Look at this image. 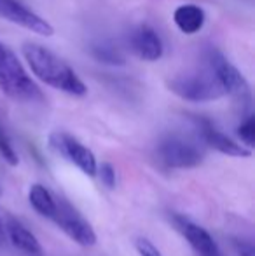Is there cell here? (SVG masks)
Returning a JSON list of instances; mask_svg holds the SVG:
<instances>
[{
    "instance_id": "obj_16",
    "label": "cell",
    "mask_w": 255,
    "mask_h": 256,
    "mask_svg": "<svg viewBox=\"0 0 255 256\" xmlns=\"http://www.w3.org/2000/svg\"><path fill=\"white\" fill-rule=\"evenodd\" d=\"M238 138L243 142V146L248 150H252L255 143V118L253 115H248L241 120V124L238 126Z\"/></svg>"
},
{
    "instance_id": "obj_20",
    "label": "cell",
    "mask_w": 255,
    "mask_h": 256,
    "mask_svg": "<svg viewBox=\"0 0 255 256\" xmlns=\"http://www.w3.org/2000/svg\"><path fill=\"white\" fill-rule=\"evenodd\" d=\"M234 250L238 256H255L253 244L250 240H236L234 242Z\"/></svg>"
},
{
    "instance_id": "obj_14",
    "label": "cell",
    "mask_w": 255,
    "mask_h": 256,
    "mask_svg": "<svg viewBox=\"0 0 255 256\" xmlns=\"http://www.w3.org/2000/svg\"><path fill=\"white\" fill-rule=\"evenodd\" d=\"M28 199H30V204L39 214L46 216V218L51 220L53 214H55V209H56V197L49 192L46 186L35 185L30 186V192H28Z\"/></svg>"
},
{
    "instance_id": "obj_9",
    "label": "cell",
    "mask_w": 255,
    "mask_h": 256,
    "mask_svg": "<svg viewBox=\"0 0 255 256\" xmlns=\"http://www.w3.org/2000/svg\"><path fill=\"white\" fill-rule=\"evenodd\" d=\"M0 18L14 24H20L27 30H32L34 34L42 35V37H49L55 32L44 18L35 14L20 0H0Z\"/></svg>"
},
{
    "instance_id": "obj_6",
    "label": "cell",
    "mask_w": 255,
    "mask_h": 256,
    "mask_svg": "<svg viewBox=\"0 0 255 256\" xmlns=\"http://www.w3.org/2000/svg\"><path fill=\"white\" fill-rule=\"evenodd\" d=\"M53 222L62 228L74 242L79 246H93L96 244V234L93 226L82 218V214L68 200L56 197V209L53 214Z\"/></svg>"
},
{
    "instance_id": "obj_21",
    "label": "cell",
    "mask_w": 255,
    "mask_h": 256,
    "mask_svg": "<svg viewBox=\"0 0 255 256\" xmlns=\"http://www.w3.org/2000/svg\"><path fill=\"white\" fill-rule=\"evenodd\" d=\"M6 240V232H4V222H2V218H0V244Z\"/></svg>"
},
{
    "instance_id": "obj_15",
    "label": "cell",
    "mask_w": 255,
    "mask_h": 256,
    "mask_svg": "<svg viewBox=\"0 0 255 256\" xmlns=\"http://www.w3.org/2000/svg\"><path fill=\"white\" fill-rule=\"evenodd\" d=\"M91 54L96 58L98 61L105 64H114V66H121L124 64V58L123 54L117 51L112 44H107V42H98L91 48Z\"/></svg>"
},
{
    "instance_id": "obj_11",
    "label": "cell",
    "mask_w": 255,
    "mask_h": 256,
    "mask_svg": "<svg viewBox=\"0 0 255 256\" xmlns=\"http://www.w3.org/2000/svg\"><path fill=\"white\" fill-rule=\"evenodd\" d=\"M129 46L131 51L145 61H157L164 52V46L161 37L154 28L142 24V26L135 28L129 35Z\"/></svg>"
},
{
    "instance_id": "obj_8",
    "label": "cell",
    "mask_w": 255,
    "mask_h": 256,
    "mask_svg": "<svg viewBox=\"0 0 255 256\" xmlns=\"http://www.w3.org/2000/svg\"><path fill=\"white\" fill-rule=\"evenodd\" d=\"M192 120L201 142L210 146V148L217 150V152L224 155H229V157H250L252 155V150L245 148L241 143H236L232 138L224 134L211 120L203 117H194Z\"/></svg>"
},
{
    "instance_id": "obj_4",
    "label": "cell",
    "mask_w": 255,
    "mask_h": 256,
    "mask_svg": "<svg viewBox=\"0 0 255 256\" xmlns=\"http://www.w3.org/2000/svg\"><path fill=\"white\" fill-rule=\"evenodd\" d=\"M206 64L210 72L215 75L220 88L224 89L225 94L232 96L241 104L250 102V88L246 78L241 75V72L227 60L218 49L208 48L206 49Z\"/></svg>"
},
{
    "instance_id": "obj_3",
    "label": "cell",
    "mask_w": 255,
    "mask_h": 256,
    "mask_svg": "<svg viewBox=\"0 0 255 256\" xmlns=\"http://www.w3.org/2000/svg\"><path fill=\"white\" fill-rule=\"evenodd\" d=\"M168 88L185 102L192 103H206L225 96L224 89L220 88L215 75L210 72V68L199 72H189L180 74L177 77L170 78Z\"/></svg>"
},
{
    "instance_id": "obj_19",
    "label": "cell",
    "mask_w": 255,
    "mask_h": 256,
    "mask_svg": "<svg viewBox=\"0 0 255 256\" xmlns=\"http://www.w3.org/2000/svg\"><path fill=\"white\" fill-rule=\"evenodd\" d=\"M135 248H136V251H138L140 256H163L161 254V251L157 250V248L154 246L149 239H143V237L142 239H136Z\"/></svg>"
},
{
    "instance_id": "obj_17",
    "label": "cell",
    "mask_w": 255,
    "mask_h": 256,
    "mask_svg": "<svg viewBox=\"0 0 255 256\" xmlns=\"http://www.w3.org/2000/svg\"><path fill=\"white\" fill-rule=\"evenodd\" d=\"M0 155H2V158L9 166H18V162H20L16 150H14L13 142H11V138L7 136L6 129L2 128V124H0Z\"/></svg>"
},
{
    "instance_id": "obj_12",
    "label": "cell",
    "mask_w": 255,
    "mask_h": 256,
    "mask_svg": "<svg viewBox=\"0 0 255 256\" xmlns=\"http://www.w3.org/2000/svg\"><path fill=\"white\" fill-rule=\"evenodd\" d=\"M4 232H6V239L16 248L18 251L28 254V256H41L42 246L39 239L14 216L7 214L4 220Z\"/></svg>"
},
{
    "instance_id": "obj_10",
    "label": "cell",
    "mask_w": 255,
    "mask_h": 256,
    "mask_svg": "<svg viewBox=\"0 0 255 256\" xmlns=\"http://www.w3.org/2000/svg\"><path fill=\"white\" fill-rule=\"evenodd\" d=\"M173 222L182 236L185 237V240L197 253V256H222L220 248L213 240V237L208 234V230H204L203 226H199L192 220H189L187 216L182 214H175Z\"/></svg>"
},
{
    "instance_id": "obj_7",
    "label": "cell",
    "mask_w": 255,
    "mask_h": 256,
    "mask_svg": "<svg viewBox=\"0 0 255 256\" xmlns=\"http://www.w3.org/2000/svg\"><path fill=\"white\" fill-rule=\"evenodd\" d=\"M51 146L56 150L60 155H63L68 162H72L74 166H77L84 174L95 176L98 164H96L95 154L82 145L79 140H75L74 136H70L68 132H53L49 138Z\"/></svg>"
},
{
    "instance_id": "obj_1",
    "label": "cell",
    "mask_w": 255,
    "mask_h": 256,
    "mask_svg": "<svg viewBox=\"0 0 255 256\" xmlns=\"http://www.w3.org/2000/svg\"><path fill=\"white\" fill-rule=\"evenodd\" d=\"M21 52L32 74L46 86L63 91L70 96H84L88 92V88L74 72V68L53 51L46 49L44 46H39L35 42H25Z\"/></svg>"
},
{
    "instance_id": "obj_18",
    "label": "cell",
    "mask_w": 255,
    "mask_h": 256,
    "mask_svg": "<svg viewBox=\"0 0 255 256\" xmlns=\"http://www.w3.org/2000/svg\"><path fill=\"white\" fill-rule=\"evenodd\" d=\"M96 174L100 176L102 183L109 188H114L116 186V169L110 162H103L98 169H96Z\"/></svg>"
},
{
    "instance_id": "obj_5",
    "label": "cell",
    "mask_w": 255,
    "mask_h": 256,
    "mask_svg": "<svg viewBox=\"0 0 255 256\" xmlns=\"http://www.w3.org/2000/svg\"><path fill=\"white\" fill-rule=\"evenodd\" d=\"M157 158L170 169H191L203 162V148L194 140L170 134L157 145Z\"/></svg>"
},
{
    "instance_id": "obj_2",
    "label": "cell",
    "mask_w": 255,
    "mask_h": 256,
    "mask_svg": "<svg viewBox=\"0 0 255 256\" xmlns=\"http://www.w3.org/2000/svg\"><path fill=\"white\" fill-rule=\"evenodd\" d=\"M0 91L18 102H39L42 91L32 80L18 56L0 42Z\"/></svg>"
},
{
    "instance_id": "obj_13",
    "label": "cell",
    "mask_w": 255,
    "mask_h": 256,
    "mask_svg": "<svg viewBox=\"0 0 255 256\" xmlns=\"http://www.w3.org/2000/svg\"><path fill=\"white\" fill-rule=\"evenodd\" d=\"M173 23L185 35H194L204 24V10L196 4H184L173 12Z\"/></svg>"
}]
</instances>
